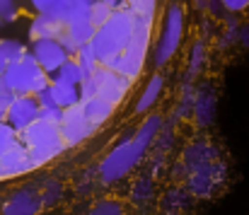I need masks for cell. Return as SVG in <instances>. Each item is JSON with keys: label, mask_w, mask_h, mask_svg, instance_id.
<instances>
[{"label": "cell", "mask_w": 249, "mask_h": 215, "mask_svg": "<svg viewBox=\"0 0 249 215\" xmlns=\"http://www.w3.org/2000/svg\"><path fill=\"white\" fill-rule=\"evenodd\" d=\"M39 119V104H36V99H34V94H15V99H12V104H10V109H7V116H5V121L17 131V133H22L29 124H34Z\"/></svg>", "instance_id": "obj_10"}, {"label": "cell", "mask_w": 249, "mask_h": 215, "mask_svg": "<svg viewBox=\"0 0 249 215\" xmlns=\"http://www.w3.org/2000/svg\"><path fill=\"white\" fill-rule=\"evenodd\" d=\"M39 119L61 126V121H63V109H61V107H44V109H39Z\"/></svg>", "instance_id": "obj_30"}, {"label": "cell", "mask_w": 249, "mask_h": 215, "mask_svg": "<svg viewBox=\"0 0 249 215\" xmlns=\"http://www.w3.org/2000/svg\"><path fill=\"white\" fill-rule=\"evenodd\" d=\"M0 29H2V19H0Z\"/></svg>", "instance_id": "obj_41"}, {"label": "cell", "mask_w": 249, "mask_h": 215, "mask_svg": "<svg viewBox=\"0 0 249 215\" xmlns=\"http://www.w3.org/2000/svg\"><path fill=\"white\" fill-rule=\"evenodd\" d=\"M150 198H153V181L150 179H138L136 186H133V201L143 203V201H150Z\"/></svg>", "instance_id": "obj_29"}, {"label": "cell", "mask_w": 249, "mask_h": 215, "mask_svg": "<svg viewBox=\"0 0 249 215\" xmlns=\"http://www.w3.org/2000/svg\"><path fill=\"white\" fill-rule=\"evenodd\" d=\"M160 92H162V75H153V77H150V82L145 85V90H143V94H141L138 104H136V111H138V114L150 111V107L160 99Z\"/></svg>", "instance_id": "obj_18"}, {"label": "cell", "mask_w": 249, "mask_h": 215, "mask_svg": "<svg viewBox=\"0 0 249 215\" xmlns=\"http://www.w3.org/2000/svg\"><path fill=\"white\" fill-rule=\"evenodd\" d=\"M0 80L10 87L12 94H36L49 87V75L41 71V66L36 63L32 51H27L19 61L7 63Z\"/></svg>", "instance_id": "obj_5"}, {"label": "cell", "mask_w": 249, "mask_h": 215, "mask_svg": "<svg viewBox=\"0 0 249 215\" xmlns=\"http://www.w3.org/2000/svg\"><path fill=\"white\" fill-rule=\"evenodd\" d=\"M150 32H153V19H145V17H136L133 22V34H131V41L126 44V49L111 58L107 63V68L124 77H128L131 82L141 75L143 66H145V56H148V46H150Z\"/></svg>", "instance_id": "obj_3"}, {"label": "cell", "mask_w": 249, "mask_h": 215, "mask_svg": "<svg viewBox=\"0 0 249 215\" xmlns=\"http://www.w3.org/2000/svg\"><path fill=\"white\" fill-rule=\"evenodd\" d=\"M87 215H124V208L116 201H99V203H94L89 208Z\"/></svg>", "instance_id": "obj_27"}, {"label": "cell", "mask_w": 249, "mask_h": 215, "mask_svg": "<svg viewBox=\"0 0 249 215\" xmlns=\"http://www.w3.org/2000/svg\"><path fill=\"white\" fill-rule=\"evenodd\" d=\"M63 24H66V32L73 36V41H75L78 46H83V44H89V41H92L94 27H92V22H89L87 10H68Z\"/></svg>", "instance_id": "obj_13"}, {"label": "cell", "mask_w": 249, "mask_h": 215, "mask_svg": "<svg viewBox=\"0 0 249 215\" xmlns=\"http://www.w3.org/2000/svg\"><path fill=\"white\" fill-rule=\"evenodd\" d=\"M12 99H15V94H12V92H10V87L0 80V121H5V116H7V109H10Z\"/></svg>", "instance_id": "obj_32"}, {"label": "cell", "mask_w": 249, "mask_h": 215, "mask_svg": "<svg viewBox=\"0 0 249 215\" xmlns=\"http://www.w3.org/2000/svg\"><path fill=\"white\" fill-rule=\"evenodd\" d=\"M155 5L158 0H128V7L133 10V15L145 17V19H155Z\"/></svg>", "instance_id": "obj_24"}, {"label": "cell", "mask_w": 249, "mask_h": 215, "mask_svg": "<svg viewBox=\"0 0 249 215\" xmlns=\"http://www.w3.org/2000/svg\"><path fill=\"white\" fill-rule=\"evenodd\" d=\"M32 56L36 58V63L41 66V71L46 72V75L58 72V68L68 61L66 49H63L56 39H39V41H32Z\"/></svg>", "instance_id": "obj_9"}, {"label": "cell", "mask_w": 249, "mask_h": 215, "mask_svg": "<svg viewBox=\"0 0 249 215\" xmlns=\"http://www.w3.org/2000/svg\"><path fill=\"white\" fill-rule=\"evenodd\" d=\"M68 10H89L92 0H66Z\"/></svg>", "instance_id": "obj_36"}, {"label": "cell", "mask_w": 249, "mask_h": 215, "mask_svg": "<svg viewBox=\"0 0 249 215\" xmlns=\"http://www.w3.org/2000/svg\"><path fill=\"white\" fill-rule=\"evenodd\" d=\"M39 196H41V203L44 206H53V203H58L63 198V186L58 181H49L44 186V191H39Z\"/></svg>", "instance_id": "obj_25"}, {"label": "cell", "mask_w": 249, "mask_h": 215, "mask_svg": "<svg viewBox=\"0 0 249 215\" xmlns=\"http://www.w3.org/2000/svg\"><path fill=\"white\" fill-rule=\"evenodd\" d=\"M181 34H184V10L179 2H172L165 10V22H162V32L155 46V56L153 63L160 68L165 66L167 61L177 54L179 44H181Z\"/></svg>", "instance_id": "obj_7"}, {"label": "cell", "mask_w": 249, "mask_h": 215, "mask_svg": "<svg viewBox=\"0 0 249 215\" xmlns=\"http://www.w3.org/2000/svg\"><path fill=\"white\" fill-rule=\"evenodd\" d=\"M203 61H206V46H203V41H196V46L191 51V61H189V75H196L201 71Z\"/></svg>", "instance_id": "obj_28"}, {"label": "cell", "mask_w": 249, "mask_h": 215, "mask_svg": "<svg viewBox=\"0 0 249 215\" xmlns=\"http://www.w3.org/2000/svg\"><path fill=\"white\" fill-rule=\"evenodd\" d=\"M78 66L83 68V75L87 77L89 72L94 71L97 66H99V61H97V54H94V49H92V44H83L80 49H78Z\"/></svg>", "instance_id": "obj_21"}, {"label": "cell", "mask_w": 249, "mask_h": 215, "mask_svg": "<svg viewBox=\"0 0 249 215\" xmlns=\"http://www.w3.org/2000/svg\"><path fill=\"white\" fill-rule=\"evenodd\" d=\"M56 80H61V82H68V85H78V87H80V82L85 80L83 68L78 66V61L68 58V61H66V63L58 68V72H56Z\"/></svg>", "instance_id": "obj_20"}, {"label": "cell", "mask_w": 249, "mask_h": 215, "mask_svg": "<svg viewBox=\"0 0 249 215\" xmlns=\"http://www.w3.org/2000/svg\"><path fill=\"white\" fill-rule=\"evenodd\" d=\"M126 2H128V0H126Z\"/></svg>", "instance_id": "obj_42"}, {"label": "cell", "mask_w": 249, "mask_h": 215, "mask_svg": "<svg viewBox=\"0 0 249 215\" xmlns=\"http://www.w3.org/2000/svg\"><path fill=\"white\" fill-rule=\"evenodd\" d=\"M80 109H83L85 119L97 128V126H102L111 114H114V104L111 102H107V99H102V97H89V99H80Z\"/></svg>", "instance_id": "obj_14"}, {"label": "cell", "mask_w": 249, "mask_h": 215, "mask_svg": "<svg viewBox=\"0 0 249 215\" xmlns=\"http://www.w3.org/2000/svg\"><path fill=\"white\" fill-rule=\"evenodd\" d=\"M131 87V80L119 75V72L109 71L107 66H97L94 71L89 72L80 82V99H89V97H102L107 102H111L114 107L126 97Z\"/></svg>", "instance_id": "obj_6"}, {"label": "cell", "mask_w": 249, "mask_h": 215, "mask_svg": "<svg viewBox=\"0 0 249 215\" xmlns=\"http://www.w3.org/2000/svg\"><path fill=\"white\" fill-rule=\"evenodd\" d=\"M49 90H51V94H53L56 107H61V109H68V107H73V104L80 102V90H78V85H68V82L53 80V82H49Z\"/></svg>", "instance_id": "obj_17"}, {"label": "cell", "mask_w": 249, "mask_h": 215, "mask_svg": "<svg viewBox=\"0 0 249 215\" xmlns=\"http://www.w3.org/2000/svg\"><path fill=\"white\" fill-rule=\"evenodd\" d=\"M0 164H2V169H5L7 177H17V174H24V172L36 169L29 150L24 147V143L19 138H17V143L12 145L5 155H0Z\"/></svg>", "instance_id": "obj_12"}, {"label": "cell", "mask_w": 249, "mask_h": 215, "mask_svg": "<svg viewBox=\"0 0 249 215\" xmlns=\"http://www.w3.org/2000/svg\"><path fill=\"white\" fill-rule=\"evenodd\" d=\"M191 109H194V116H196L198 126L213 124V116H215V92L213 90H201L194 97V107Z\"/></svg>", "instance_id": "obj_16"}, {"label": "cell", "mask_w": 249, "mask_h": 215, "mask_svg": "<svg viewBox=\"0 0 249 215\" xmlns=\"http://www.w3.org/2000/svg\"><path fill=\"white\" fill-rule=\"evenodd\" d=\"M0 179H7V174H5V169H2V164H0Z\"/></svg>", "instance_id": "obj_40"}, {"label": "cell", "mask_w": 249, "mask_h": 215, "mask_svg": "<svg viewBox=\"0 0 249 215\" xmlns=\"http://www.w3.org/2000/svg\"><path fill=\"white\" fill-rule=\"evenodd\" d=\"M0 49H2V54H5L7 63L19 61V58L27 54V49H24L19 41H15V39H0Z\"/></svg>", "instance_id": "obj_23"}, {"label": "cell", "mask_w": 249, "mask_h": 215, "mask_svg": "<svg viewBox=\"0 0 249 215\" xmlns=\"http://www.w3.org/2000/svg\"><path fill=\"white\" fill-rule=\"evenodd\" d=\"M15 143H17V131L7 121H0V155H5Z\"/></svg>", "instance_id": "obj_26"}, {"label": "cell", "mask_w": 249, "mask_h": 215, "mask_svg": "<svg viewBox=\"0 0 249 215\" xmlns=\"http://www.w3.org/2000/svg\"><path fill=\"white\" fill-rule=\"evenodd\" d=\"M133 22H136V15L126 5L121 10H114L111 17L94 29L89 44L97 54L99 66H107L111 58H116L126 49V44L131 41V34H133Z\"/></svg>", "instance_id": "obj_2"}, {"label": "cell", "mask_w": 249, "mask_h": 215, "mask_svg": "<svg viewBox=\"0 0 249 215\" xmlns=\"http://www.w3.org/2000/svg\"><path fill=\"white\" fill-rule=\"evenodd\" d=\"M34 99H36L39 109H44V107H56L53 94H51V90H49V87H46V90H41V92H36V94H34Z\"/></svg>", "instance_id": "obj_34"}, {"label": "cell", "mask_w": 249, "mask_h": 215, "mask_svg": "<svg viewBox=\"0 0 249 215\" xmlns=\"http://www.w3.org/2000/svg\"><path fill=\"white\" fill-rule=\"evenodd\" d=\"M5 68H7V58H5V54H2V49H0V75L5 72Z\"/></svg>", "instance_id": "obj_39"}, {"label": "cell", "mask_w": 249, "mask_h": 215, "mask_svg": "<svg viewBox=\"0 0 249 215\" xmlns=\"http://www.w3.org/2000/svg\"><path fill=\"white\" fill-rule=\"evenodd\" d=\"M58 128H61V136H63L66 145L83 143L85 138L92 136V131H94V126L85 119L83 109H80V102L73 104V107H68V109H63V121H61Z\"/></svg>", "instance_id": "obj_8"}, {"label": "cell", "mask_w": 249, "mask_h": 215, "mask_svg": "<svg viewBox=\"0 0 249 215\" xmlns=\"http://www.w3.org/2000/svg\"><path fill=\"white\" fill-rule=\"evenodd\" d=\"M111 7L104 2V0H92V5H89V10H87V15H89V22H92V27L97 29L99 24H104L109 17H111Z\"/></svg>", "instance_id": "obj_22"}, {"label": "cell", "mask_w": 249, "mask_h": 215, "mask_svg": "<svg viewBox=\"0 0 249 215\" xmlns=\"http://www.w3.org/2000/svg\"><path fill=\"white\" fill-rule=\"evenodd\" d=\"M104 2H107L111 10H121V7H126V5H124L126 0H104Z\"/></svg>", "instance_id": "obj_38"}, {"label": "cell", "mask_w": 249, "mask_h": 215, "mask_svg": "<svg viewBox=\"0 0 249 215\" xmlns=\"http://www.w3.org/2000/svg\"><path fill=\"white\" fill-rule=\"evenodd\" d=\"M17 15H19L17 0H0V19L2 22H12V19H17Z\"/></svg>", "instance_id": "obj_31"}, {"label": "cell", "mask_w": 249, "mask_h": 215, "mask_svg": "<svg viewBox=\"0 0 249 215\" xmlns=\"http://www.w3.org/2000/svg\"><path fill=\"white\" fill-rule=\"evenodd\" d=\"M34 10L44 17H51L56 22H66V15H68V5L66 0H32Z\"/></svg>", "instance_id": "obj_19"}, {"label": "cell", "mask_w": 249, "mask_h": 215, "mask_svg": "<svg viewBox=\"0 0 249 215\" xmlns=\"http://www.w3.org/2000/svg\"><path fill=\"white\" fill-rule=\"evenodd\" d=\"M17 138L29 150L36 167L46 164L49 160L58 157L66 150V141L61 136V128L56 124H49V121H41V119L29 124L22 133H17Z\"/></svg>", "instance_id": "obj_4"}, {"label": "cell", "mask_w": 249, "mask_h": 215, "mask_svg": "<svg viewBox=\"0 0 249 215\" xmlns=\"http://www.w3.org/2000/svg\"><path fill=\"white\" fill-rule=\"evenodd\" d=\"M237 39H240V44H242V46H247V49H249V22L242 27V29H240Z\"/></svg>", "instance_id": "obj_37"}, {"label": "cell", "mask_w": 249, "mask_h": 215, "mask_svg": "<svg viewBox=\"0 0 249 215\" xmlns=\"http://www.w3.org/2000/svg\"><path fill=\"white\" fill-rule=\"evenodd\" d=\"M56 41H58V44H61L63 49H66V54H68V56H73V54H78V49H80V46H78V44L73 41V36H71V34L66 32V29L61 32V36H58Z\"/></svg>", "instance_id": "obj_33"}, {"label": "cell", "mask_w": 249, "mask_h": 215, "mask_svg": "<svg viewBox=\"0 0 249 215\" xmlns=\"http://www.w3.org/2000/svg\"><path fill=\"white\" fill-rule=\"evenodd\" d=\"M66 29L63 22H56L51 17H44V15H36L29 24V39L32 41H39V39H58L61 32Z\"/></svg>", "instance_id": "obj_15"}, {"label": "cell", "mask_w": 249, "mask_h": 215, "mask_svg": "<svg viewBox=\"0 0 249 215\" xmlns=\"http://www.w3.org/2000/svg\"><path fill=\"white\" fill-rule=\"evenodd\" d=\"M41 208H44V203H41V196H39L36 189H17V191H12L5 198L0 213L2 215H39Z\"/></svg>", "instance_id": "obj_11"}, {"label": "cell", "mask_w": 249, "mask_h": 215, "mask_svg": "<svg viewBox=\"0 0 249 215\" xmlns=\"http://www.w3.org/2000/svg\"><path fill=\"white\" fill-rule=\"evenodd\" d=\"M158 128H160V116H158V114H150V116L141 124V128L136 131L133 138H128V141L116 145V147L102 160V164H99L102 181L111 184V181L124 179V177L143 160L148 145L153 143L155 136H158Z\"/></svg>", "instance_id": "obj_1"}, {"label": "cell", "mask_w": 249, "mask_h": 215, "mask_svg": "<svg viewBox=\"0 0 249 215\" xmlns=\"http://www.w3.org/2000/svg\"><path fill=\"white\" fill-rule=\"evenodd\" d=\"M223 5H225V10H230V12H240V10H245L249 5V0H220Z\"/></svg>", "instance_id": "obj_35"}]
</instances>
